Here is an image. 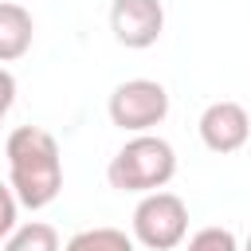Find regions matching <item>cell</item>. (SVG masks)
Returning a JSON list of instances; mask_svg holds the SVG:
<instances>
[{"label":"cell","mask_w":251,"mask_h":251,"mask_svg":"<svg viewBox=\"0 0 251 251\" xmlns=\"http://www.w3.org/2000/svg\"><path fill=\"white\" fill-rule=\"evenodd\" d=\"M188 235V208L176 192H145L133 208V239L149 251H173Z\"/></svg>","instance_id":"cell-3"},{"label":"cell","mask_w":251,"mask_h":251,"mask_svg":"<svg viewBox=\"0 0 251 251\" xmlns=\"http://www.w3.org/2000/svg\"><path fill=\"white\" fill-rule=\"evenodd\" d=\"M110 31L122 47L145 51L165 31V4L161 0H114L110 4Z\"/></svg>","instance_id":"cell-5"},{"label":"cell","mask_w":251,"mask_h":251,"mask_svg":"<svg viewBox=\"0 0 251 251\" xmlns=\"http://www.w3.org/2000/svg\"><path fill=\"white\" fill-rule=\"evenodd\" d=\"M4 157H8V188L24 208L39 212L63 192V157L59 141L47 129L39 126L12 129L4 141Z\"/></svg>","instance_id":"cell-1"},{"label":"cell","mask_w":251,"mask_h":251,"mask_svg":"<svg viewBox=\"0 0 251 251\" xmlns=\"http://www.w3.org/2000/svg\"><path fill=\"white\" fill-rule=\"evenodd\" d=\"M4 251H63L59 247V231L43 220L31 224H16V231L4 239Z\"/></svg>","instance_id":"cell-8"},{"label":"cell","mask_w":251,"mask_h":251,"mask_svg":"<svg viewBox=\"0 0 251 251\" xmlns=\"http://www.w3.org/2000/svg\"><path fill=\"white\" fill-rule=\"evenodd\" d=\"M247 137H251V114L239 102L224 98L200 114V141L212 153H235L247 145Z\"/></svg>","instance_id":"cell-6"},{"label":"cell","mask_w":251,"mask_h":251,"mask_svg":"<svg viewBox=\"0 0 251 251\" xmlns=\"http://www.w3.org/2000/svg\"><path fill=\"white\" fill-rule=\"evenodd\" d=\"M243 251H251V235H247V247H243Z\"/></svg>","instance_id":"cell-13"},{"label":"cell","mask_w":251,"mask_h":251,"mask_svg":"<svg viewBox=\"0 0 251 251\" xmlns=\"http://www.w3.org/2000/svg\"><path fill=\"white\" fill-rule=\"evenodd\" d=\"M110 122L126 133H149L169 114V90L153 78H126L110 94Z\"/></svg>","instance_id":"cell-4"},{"label":"cell","mask_w":251,"mask_h":251,"mask_svg":"<svg viewBox=\"0 0 251 251\" xmlns=\"http://www.w3.org/2000/svg\"><path fill=\"white\" fill-rule=\"evenodd\" d=\"M63 251H133V235L118 227H86V231H75Z\"/></svg>","instance_id":"cell-9"},{"label":"cell","mask_w":251,"mask_h":251,"mask_svg":"<svg viewBox=\"0 0 251 251\" xmlns=\"http://www.w3.org/2000/svg\"><path fill=\"white\" fill-rule=\"evenodd\" d=\"M176 176V149L157 133L129 137L106 165V180L118 192H157Z\"/></svg>","instance_id":"cell-2"},{"label":"cell","mask_w":251,"mask_h":251,"mask_svg":"<svg viewBox=\"0 0 251 251\" xmlns=\"http://www.w3.org/2000/svg\"><path fill=\"white\" fill-rule=\"evenodd\" d=\"M31 12L16 0H0V63H16L31 51Z\"/></svg>","instance_id":"cell-7"},{"label":"cell","mask_w":251,"mask_h":251,"mask_svg":"<svg viewBox=\"0 0 251 251\" xmlns=\"http://www.w3.org/2000/svg\"><path fill=\"white\" fill-rule=\"evenodd\" d=\"M16 212H20V200L8 184H0V239H8L16 231Z\"/></svg>","instance_id":"cell-11"},{"label":"cell","mask_w":251,"mask_h":251,"mask_svg":"<svg viewBox=\"0 0 251 251\" xmlns=\"http://www.w3.org/2000/svg\"><path fill=\"white\" fill-rule=\"evenodd\" d=\"M188 251H239V243H235V235H231L227 227L212 224V227H200V231L188 239Z\"/></svg>","instance_id":"cell-10"},{"label":"cell","mask_w":251,"mask_h":251,"mask_svg":"<svg viewBox=\"0 0 251 251\" xmlns=\"http://www.w3.org/2000/svg\"><path fill=\"white\" fill-rule=\"evenodd\" d=\"M12 102H16V75L0 67V122L8 118V110H12Z\"/></svg>","instance_id":"cell-12"}]
</instances>
